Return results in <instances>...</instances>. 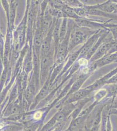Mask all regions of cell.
<instances>
[{
	"label": "cell",
	"mask_w": 117,
	"mask_h": 131,
	"mask_svg": "<svg viewBox=\"0 0 117 131\" xmlns=\"http://www.w3.org/2000/svg\"><path fill=\"white\" fill-rule=\"evenodd\" d=\"M83 80L81 78L79 79L78 80H77L76 81L75 83L74 84V85H73V86H72V88L71 89V91H70V92L71 93H74L77 91V90L79 88H80V87L81 86V85H82V84L83 83Z\"/></svg>",
	"instance_id": "5bb4252c"
},
{
	"label": "cell",
	"mask_w": 117,
	"mask_h": 131,
	"mask_svg": "<svg viewBox=\"0 0 117 131\" xmlns=\"http://www.w3.org/2000/svg\"><path fill=\"white\" fill-rule=\"evenodd\" d=\"M83 39V33L80 31H77L74 32V34L72 36L71 41L73 45H77L81 42Z\"/></svg>",
	"instance_id": "7a4b0ae2"
},
{
	"label": "cell",
	"mask_w": 117,
	"mask_h": 131,
	"mask_svg": "<svg viewBox=\"0 0 117 131\" xmlns=\"http://www.w3.org/2000/svg\"><path fill=\"white\" fill-rule=\"evenodd\" d=\"M17 94V89L15 88L13 90V91H12V92L11 94V95H10V101H12V100H13L14 98H15V97H16Z\"/></svg>",
	"instance_id": "7402d4cb"
},
{
	"label": "cell",
	"mask_w": 117,
	"mask_h": 131,
	"mask_svg": "<svg viewBox=\"0 0 117 131\" xmlns=\"http://www.w3.org/2000/svg\"><path fill=\"white\" fill-rule=\"evenodd\" d=\"M57 131V130H56V131Z\"/></svg>",
	"instance_id": "d4e9b609"
},
{
	"label": "cell",
	"mask_w": 117,
	"mask_h": 131,
	"mask_svg": "<svg viewBox=\"0 0 117 131\" xmlns=\"http://www.w3.org/2000/svg\"><path fill=\"white\" fill-rule=\"evenodd\" d=\"M42 116V112L41 111H37L34 115V118L36 120H39L41 118Z\"/></svg>",
	"instance_id": "44dd1931"
},
{
	"label": "cell",
	"mask_w": 117,
	"mask_h": 131,
	"mask_svg": "<svg viewBox=\"0 0 117 131\" xmlns=\"http://www.w3.org/2000/svg\"><path fill=\"white\" fill-rule=\"evenodd\" d=\"M21 112L20 107L17 105H13L8 108L5 113V115L8 117L16 114L20 113Z\"/></svg>",
	"instance_id": "8992f818"
},
{
	"label": "cell",
	"mask_w": 117,
	"mask_h": 131,
	"mask_svg": "<svg viewBox=\"0 0 117 131\" xmlns=\"http://www.w3.org/2000/svg\"><path fill=\"white\" fill-rule=\"evenodd\" d=\"M47 86H44L41 89V91H40V93H39V94L38 95L37 97H36L34 104H37L39 101H40V100H41L42 98H44L45 97V95H46V92H47Z\"/></svg>",
	"instance_id": "7c38bea8"
},
{
	"label": "cell",
	"mask_w": 117,
	"mask_h": 131,
	"mask_svg": "<svg viewBox=\"0 0 117 131\" xmlns=\"http://www.w3.org/2000/svg\"><path fill=\"white\" fill-rule=\"evenodd\" d=\"M67 45L66 43H64L61 45L60 46V48L58 50V55H57V59L58 61L59 62L62 61L63 60L65 57L66 54L67 52Z\"/></svg>",
	"instance_id": "3957f363"
},
{
	"label": "cell",
	"mask_w": 117,
	"mask_h": 131,
	"mask_svg": "<svg viewBox=\"0 0 117 131\" xmlns=\"http://www.w3.org/2000/svg\"><path fill=\"white\" fill-rule=\"evenodd\" d=\"M67 21L66 19H64L62 23H61V27L60 29L59 40L60 42H62L65 36L67 31Z\"/></svg>",
	"instance_id": "5b68a950"
},
{
	"label": "cell",
	"mask_w": 117,
	"mask_h": 131,
	"mask_svg": "<svg viewBox=\"0 0 117 131\" xmlns=\"http://www.w3.org/2000/svg\"><path fill=\"white\" fill-rule=\"evenodd\" d=\"M22 127L17 125H10L5 127L2 131H19L22 129Z\"/></svg>",
	"instance_id": "9a60e30c"
},
{
	"label": "cell",
	"mask_w": 117,
	"mask_h": 131,
	"mask_svg": "<svg viewBox=\"0 0 117 131\" xmlns=\"http://www.w3.org/2000/svg\"><path fill=\"white\" fill-rule=\"evenodd\" d=\"M23 116V114L20 113L16 114L15 115H12L10 116L7 118V120L8 121H16L17 120H19L22 118Z\"/></svg>",
	"instance_id": "2e32d148"
},
{
	"label": "cell",
	"mask_w": 117,
	"mask_h": 131,
	"mask_svg": "<svg viewBox=\"0 0 117 131\" xmlns=\"http://www.w3.org/2000/svg\"><path fill=\"white\" fill-rule=\"evenodd\" d=\"M50 59L48 57H44L42 62V70H43V73H46L49 69V68L50 67Z\"/></svg>",
	"instance_id": "30bf717a"
},
{
	"label": "cell",
	"mask_w": 117,
	"mask_h": 131,
	"mask_svg": "<svg viewBox=\"0 0 117 131\" xmlns=\"http://www.w3.org/2000/svg\"><path fill=\"white\" fill-rule=\"evenodd\" d=\"M74 11L77 15L80 16H83L85 15L84 11L81 8H75Z\"/></svg>",
	"instance_id": "ffe728a7"
},
{
	"label": "cell",
	"mask_w": 117,
	"mask_h": 131,
	"mask_svg": "<svg viewBox=\"0 0 117 131\" xmlns=\"http://www.w3.org/2000/svg\"><path fill=\"white\" fill-rule=\"evenodd\" d=\"M35 91L34 86L33 83L30 84L27 88L25 91V98L26 100H29L31 97H33V94Z\"/></svg>",
	"instance_id": "9c48e42d"
},
{
	"label": "cell",
	"mask_w": 117,
	"mask_h": 131,
	"mask_svg": "<svg viewBox=\"0 0 117 131\" xmlns=\"http://www.w3.org/2000/svg\"><path fill=\"white\" fill-rule=\"evenodd\" d=\"M78 56V52H75L74 53L72 54L71 56H70L69 58V65H70L71 64H72L74 62V61H75Z\"/></svg>",
	"instance_id": "e0dca14e"
},
{
	"label": "cell",
	"mask_w": 117,
	"mask_h": 131,
	"mask_svg": "<svg viewBox=\"0 0 117 131\" xmlns=\"http://www.w3.org/2000/svg\"><path fill=\"white\" fill-rule=\"evenodd\" d=\"M63 12L66 14L68 16L72 18H77V15L74 11V9L69 7L65 8L63 9Z\"/></svg>",
	"instance_id": "4fadbf2b"
},
{
	"label": "cell",
	"mask_w": 117,
	"mask_h": 131,
	"mask_svg": "<svg viewBox=\"0 0 117 131\" xmlns=\"http://www.w3.org/2000/svg\"><path fill=\"white\" fill-rule=\"evenodd\" d=\"M61 25V24L60 23V21L58 20L57 22H56V25L54 30V39L56 42H57L58 40H59V34Z\"/></svg>",
	"instance_id": "8fae6325"
},
{
	"label": "cell",
	"mask_w": 117,
	"mask_h": 131,
	"mask_svg": "<svg viewBox=\"0 0 117 131\" xmlns=\"http://www.w3.org/2000/svg\"><path fill=\"white\" fill-rule=\"evenodd\" d=\"M39 124L36 123L30 125L25 131H36L38 128Z\"/></svg>",
	"instance_id": "d6986e66"
},
{
	"label": "cell",
	"mask_w": 117,
	"mask_h": 131,
	"mask_svg": "<svg viewBox=\"0 0 117 131\" xmlns=\"http://www.w3.org/2000/svg\"><path fill=\"white\" fill-rule=\"evenodd\" d=\"M15 5H12L11 8L10 10V20L11 21V23H13L14 21V18H15Z\"/></svg>",
	"instance_id": "ac0fdd59"
},
{
	"label": "cell",
	"mask_w": 117,
	"mask_h": 131,
	"mask_svg": "<svg viewBox=\"0 0 117 131\" xmlns=\"http://www.w3.org/2000/svg\"><path fill=\"white\" fill-rule=\"evenodd\" d=\"M84 121V118L83 117H80L74 120L70 125L71 131H78L79 128L81 126L83 122Z\"/></svg>",
	"instance_id": "277c9868"
},
{
	"label": "cell",
	"mask_w": 117,
	"mask_h": 131,
	"mask_svg": "<svg viewBox=\"0 0 117 131\" xmlns=\"http://www.w3.org/2000/svg\"><path fill=\"white\" fill-rule=\"evenodd\" d=\"M54 14L55 16L57 17H59L60 18L62 16L63 14H62V12H61V11L59 10H55L54 12Z\"/></svg>",
	"instance_id": "603a6c76"
},
{
	"label": "cell",
	"mask_w": 117,
	"mask_h": 131,
	"mask_svg": "<svg viewBox=\"0 0 117 131\" xmlns=\"http://www.w3.org/2000/svg\"><path fill=\"white\" fill-rule=\"evenodd\" d=\"M51 47V42L50 39H44L41 46V49L43 52L47 53L50 50Z\"/></svg>",
	"instance_id": "ba28073f"
},
{
	"label": "cell",
	"mask_w": 117,
	"mask_h": 131,
	"mask_svg": "<svg viewBox=\"0 0 117 131\" xmlns=\"http://www.w3.org/2000/svg\"><path fill=\"white\" fill-rule=\"evenodd\" d=\"M79 63L80 65H86L88 64V61L84 59H80L79 61Z\"/></svg>",
	"instance_id": "cb8c5ba5"
},
{
	"label": "cell",
	"mask_w": 117,
	"mask_h": 131,
	"mask_svg": "<svg viewBox=\"0 0 117 131\" xmlns=\"http://www.w3.org/2000/svg\"><path fill=\"white\" fill-rule=\"evenodd\" d=\"M89 91L86 89H82L77 91L73 94L72 97H70L68 100L69 102L76 101L77 100H80L85 96L87 95L89 93Z\"/></svg>",
	"instance_id": "6da1fadb"
},
{
	"label": "cell",
	"mask_w": 117,
	"mask_h": 131,
	"mask_svg": "<svg viewBox=\"0 0 117 131\" xmlns=\"http://www.w3.org/2000/svg\"><path fill=\"white\" fill-rule=\"evenodd\" d=\"M43 34L42 31H37L36 33L34 38V44L35 46L38 47H41L43 42Z\"/></svg>",
	"instance_id": "52a82bcc"
}]
</instances>
